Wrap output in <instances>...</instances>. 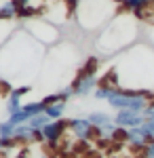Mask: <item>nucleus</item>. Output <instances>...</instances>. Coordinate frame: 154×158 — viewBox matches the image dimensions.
<instances>
[{"label":"nucleus","instance_id":"nucleus-1","mask_svg":"<svg viewBox=\"0 0 154 158\" xmlns=\"http://www.w3.org/2000/svg\"><path fill=\"white\" fill-rule=\"evenodd\" d=\"M137 38V23L129 13L122 11V15H118L116 19H112V23L99 36V49L106 53H116V51L129 47L131 42Z\"/></svg>","mask_w":154,"mask_h":158},{"label":"nucleus","instance_id":"nucleus-2","mask_svg":"<svg viewBox=\"0 0 154 158\" xmlns=\"http://www.w3.org/2000/svg\"><path fill=\"white\" fill-rule=\"evenodd\" d=\"M70 131L78 141H91L93 137L99 139V131L89 122V118H70Z\"/></svg>","mask_w":154,"mask_h":158},{"label":"nucleus","instance_id":"nucleus-3","mask_svg":"<svg viewBox=\"0 0 154 158\" xmlns=\"http://www.w3.org/2000/svg\"><path fill=\"white\" fill-rule=\"evenodd\" d=\"M66 131H70V122L66 120V118L51 120L47 127L42 129V139H45V143H47V146H57Z\"/></svg>","mask_w":154,"mask_h":158},{"label":"nucleus","instance_id":"nucleus-4","mask_svg":"<svg viewBox=\"0 0 154 158\" xmlns=\"http://www.w3.org/2000/svg\"><path fill=\"white\" fill-rule=\"evenodd\" d=\"M146 122L143 112H131V110H120L114 114V124L122 129H137Z\"/></svg>","mask_w":154,"mask_h":158},{"label":"nucleus","instance_id":"nucleus-5","mask_svg":"<svg viewBox=\"0 0 154 158\" xmlns=\"http://www.w3.org/2000/svg\"><path fill=\"white\" fill-rule=\"evenodd\" d=\"M70 86H72V91H74L76 97H84V95L93 93L95 89L99 86V78L97 76H78L76 74V78H74V82Z\"/></svg>","mask_w":154,"mask_h":158},{"label":"nucleus","instance_id":"nucleus-6","mask_svg":"<svg viewBox=\"0 0 154 158\" xmlns=\"http://www.w3.org/2000/svg\"><path fill=\"white\" fill-rule=\"evenodd\" d=\"M127 143H129L131 148L143 152V148L148 146V143H152V139H150V135L146 133L142 127H137V129H129V139H127Z\"/></svg>","mask_w":154,"mask_h":158},{"label":"nucleus","instance_id":"nucleus-7","mask_svg":"<svg viewBox=\"0 0 154 158\" xmlns=\"http://www.w3.org/2000/svg\"><path fill=\"white\" fill-rule=\"evenodd\" d=\"M150 2L152 0H125L122 2V6H120V11H125V13H131L133 17H142L143 11L150 6Z\"/></svg>","mask_w":154,"mask_h":158},{"label":"nucleus","instance_id":"nucleus-8","mask_svg":"<svg viewBox=\"0 0 154 158\" xmlns=\"http://www.w3.org/2000/svg\"><path fill=\"white\" fill-rule=\"evenodd\" d=\"M87 118H89V122L93 124L95 129H106L108 124L114 122V118H112L110 114H106V112H91Z\"/></svg>","mask_w":154,"mask_h":158},{"label":"nucleus","instance_id":"nucleus-9","mask_svg":"<svg viewBox=\"0 0 154 158\" xmlns=\"http://www.w3.org/2000/svg\"><path fill=\"white\" fill-rule=\"evenodd\" d=\"M49 122H51V118L42 112V114H38V116H34V118H30V122H25V124H28L30 129H34V131H42Z\"/></svg>","mask_w":154,"mask_h":158},{"label":"nucleus","instance_id":"nucleus-10","mask_svg":"<svg viewBox=\"0 0 154 158\" xmlns=\"http://www.w3.org/2000/svg\"><path fill=\"white\" fill-rule=\"evenodd\" d=\"M63 112H66V103H55V106H47L45 108V114H47L51 120L63 118Z\"/></svg>","mask_w":154,"mask_h":158},{"label":"nucleus","instance_id":"nucleus-11","mask_svg":"<svg viewBox=\"0 0 154 158\" xmlns=\"http://www.w3.org/2000/svg\"><path fill=\"white\" fill-rule=\"evenodd\" d=\"M21 97H17V95H13L9 93V101H6V114L13 116V114H17V112H21Z\"/></svg>","mask_w":154,"mask_h":158},{"label":"nucleus","instance_id":"nucleus-12","mask_svg":"<svg viewBox=\"0 0 154 158\" xmlns=\"http://www.w3.org/2000/svg\"><path fill=\"white\" fill-rule=\"evenodd\" d=\"M15 131H17V127H15V124H11L9 120L0 122V137H13V135H15Z\"/></svg>","mask_w":154,"mask_h":158},{"label":"nucleus","instance_id":"nucleus-13","mask_svg":"<svg viewBox=\"0 0 154 158\" xmlns=\"http://www.w3.org/2000/svg\"><path fill=\"white\" fill-rule=\"evenodd\" d=\"M142 158H154V141H152V143H148V146L143 148Z\"/></svg>","mask_w":154,"mask_h":158}]
</instances>
